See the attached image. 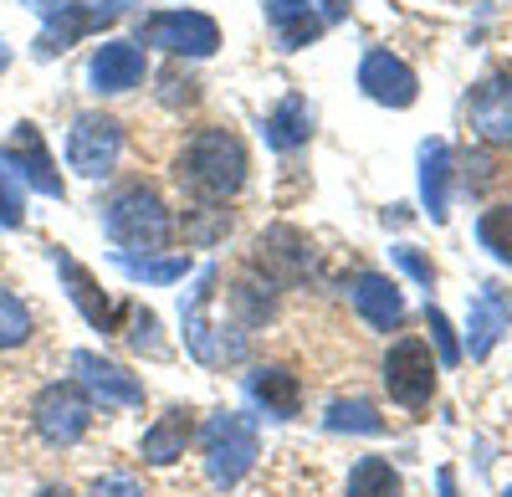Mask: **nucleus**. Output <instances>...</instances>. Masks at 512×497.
Segmentation results:
<instances>
[{
    "instance_id": "1",
    "label": "nucleus",
    "mask_w": 512,
    "mask_h": 497,
    "mask_svg": "<svg viewBox=\"0 0 512 497\" xmlns=\"http://www.w3.org/2000/svg\"><path fill=\"white\" fill-rule=\"evenodd\" d=\"M175 180L205 205L231 200L246 185V144L231 129H200L175 159Z\"/></svg>"
},
{
    "instance_id": "2",
    "label": "nucleus",
    "mask_w": 512,
    "mask_h": 497,
    "mask_svg": "<svg viewBox=\"0 0 512 497\" xmlns=\"http://www.w3.org/2000/svg\"><path fill=\"white\" fill-rule=\"evenodd\" d=\"M103 231L113 246H123L128 257L134 252H159V246L169 241V231H175V216H169V205L154 185H123L108 205H103Z\"/></svg>"
},
{
    "instance_id": "3",
    "label": "nucleus",
    "mask_w": 512,
    "mask_h": 497,
    "mask_svg": "<svg viewBox=\"0 0 512 497\" xmlns=\"http://www.w3.org/2000/svg\"><path fill=\"white\" fill-rule=\"evenodd\" d=\"M200 446H205V472L221 492L236 487L256 467V457H262L256 426H251V416H241V410H216L200 431Z\"/></svg>"
},
{
    "instance_id": "4",
    "label": "nucleus",
    "mask_w": 512,
    "mask_h": 497,
    "mask_svg": "<svg viewBox=\"0 0 512 497\" xmlns=\"http://www.w3.org/2000/svg\"><path fill=\"white\" fill-rule=\"evenodd\" d=\"M216 282H221V267H205V272L195 277V287H190V298L180 303L185 349H190L200 364H210V369L241 364V359H246V339H226V334H216V328H210V318H205L210 298H216Z\"/></svg>"
},
{
    "instance_id": "5",
    "label": "nucleus",
    "mask_w": 512,
    "mask_h": 497,
    "mask_svg": "<svg viewBox=\"0 0 512 497\" xmlns=\"http://www.w3.org/2000/svg\"><path fill=\"white\" fill-rule=\"evenodd\" d=\"M128 6H139V0H62L57 11H47V26H41V36H36V57H57V52L77 47L88 31H103V26L123 21Z\"/></svg>"
},
{
    "instance_id": "6",
    "label": "nucleus",
    "mask_w": 512,
    "mask_h": 497,
    "mask_svg": "<svg viewBox=\"0 0 512 497\" xmlns=\"http://www.w3.org/2000/svg\"><path fill=\"white\" fill-rule=\"evenodd\" d=\"M144 47H159L169 57H216L221 47V26L205 11H159L139 26Z\"/></svg>"
},
{
    "instance_id": "7",
    "label": "nucleus",
    "mask_w": 512,
    "mask_h": 497,
    "mask_svg": "<svg viewBox=\"0 0 512 497\" xmlns=\"http://www.w3.org/2000/svg\"><path fill=\"white\" fill-rule=\"evenodd\" d=\"M118 154H123V123L108 118V113H77L72 134H67L72 170L88 175V180H103V175H113Z\"/></svg>"
},
{
    "instance_id": "8",
    "label": "nucleus",
    "mask_w": 512,
    "mask_h": 497,
    "mask_svg": "<svg viewBox=\"0 0 512 497\" xmlns=\"http://www.w3.org/2000/svg\"><path fill=\"white\" fill-rule=\"evenodd\" d=\"M31 421H36L41 441L77 446L93 426V405H88V395H82V385H47L31 405Z\"/></svg>"
},
{
    "instance_id": "9",
    "label": "nucleus",
    "mask_w": 512,
    "mask_h": 497,
    "mask_svg": "<svg viewBox=\"0 0 512 497\" xmlns=\"http://www.w3.org/2000/svg\"><path fill=\"white\" fill-rule=\"evenodd\" d=\"M384 390H390V400H400L405 410L431 405V395H436V359H431V349H425L420 339L390 344V354H384Z\"/></svg>"
},
{
    "instance_id": "10",
    "label": "nucleus",
    "mask_w": 512,
    "mask_h": 497,
    "mask_svg": "<svg viewBox=\"0 0 512 497\" xmlns=\"http://www.w3.org/2000/svg\"><path fill=\"white\" fill-rule=\"evenodd\" d=\"M308 267H313V246L297 226H272L262 241H256V272L267 277V287L303 282Z\"/></svg>"
},
{
    "instance_id": "11",
    "label": "nucleus",
    "mask_w": 512,
    "mask_h": 497,
    "mask_svg": "<svg viewBox=\"0 0 512 497\" xmlns=\"http://www.w3.org/2000/svg\"><path fill=\"white\" fill-rule=\"evenodd\" d=\"M466 118H472V134L482 144L512 149V72H497V77L477 82L472 103H466Z\"/></svg>"
},
{
    "instance_id": "12",
    "label": "nucleus",
    "mask_w": 512,
    "mask_h": 497,
    "mask_svg": "<svg viewBox=\"0 0 512 497\" xmlns=\"http://www.w3.org/2000/svg\"><path fill=\"white\" fill-rule=\"evenodd\" d=\"M359 88H364L379 108H410L415 93H420V82H415L410 62H400L395 52L374 47V52H364V62H359Z\"/></svg>"
},
{
    "instance_id": "13",
    "label": "nucleus",
    "mask_w": 512,
    "mask_h": 497,
    "mask_svg": "<svg viewBox=\"0 0 512 497\" xmlns=\"http://www.w3.org/2000/svg\"><path fill=\"white\" fill-rule=\"evenodd\" d=\"M0 159H6V164H21L16 180H31L41 195H52V200L67 195V190H62V175H57V164H52V154H47V139L36 134V123H16V134L6 139Z\"/></svg>"
},
{
    "instance_id": "14",
    "label": "nucleus",
    "mask_w": 512,
    "mask_h": 497,
    "mask_svg": "<svg viewBox=\"0 0 512 497\" xmlns=\"http://www.w3.org/2000/svg\"><path fill=\"white\" fill-rule=\"evenodd\" d=\"M149 72L144 52L134 47V41H103V47L93 52L88 62V82L98 93H128V88H139Z\"/></svg>"
},
{
    "instance_id": "15",
    "label": "nucleus",
    "mask_w": 512,
    "mask_h": 497,
    "mask_svg": "<svg viewBox=\"0 0 512 497\" xmlns=\"http://www.w3.org/2000/svg\"><path fill=\"white\" fill-rule=\"evenodd\" d=\"M507 328H512V293H502L492 282L472 298V318H466V349H472V359H487Z\"/></svg>"
},
{
    "instance_id": "16",
    "label": "nucleus",
    "mask_w": 512,
    "mask_h": 497,
    "mask_svg": "<svg viewBox=\"0 0 512 497\" xmlns=\"http://www.w3.org/2000/svg\"><path fill=\"white\" fill-rule=\"evenodd\" d=\"M57 272H62V282H67V293H72V303H77V313L88 318L98 334H113L118 328V313H113V303L103 298V287H98V277L82 267L72 252H62L57 246Z\"/></svg>"
},
{
    "instance_id": "17",
    "label": "nucleus",
    "mask_w": 512,
    "mask_h": 497,
    "mask_svg": "<svg viewBox=\"0 0 512 497\" xmlns=\"http://www.w3.org/2000/svg\"><path fill=\"white\" fill-rule=\"evenodd\" d=\"M72 369L82 375V390H93L103 405H144V385L128 375V369H118V364H108L88 349L72 354Z\"/></svg>"
},
{
    "instance_id": "18",
    "label": "nucleus",
    "mask_w": 512,
    "mask_h": 497,
    "mask_svg": "<svg viewBox=\"0 0 512 497\" xmlns=\"http://www.w3.org/2000/svg\"><path fill=\"white\" fill-rule=\"evenodd\" d=\"M354 308L364 313L369 328H379V334H390V328L405 323V298L384 272H359L354 277Z\"/></svg>"
},
{
    "instance_id": "19",
    "label": "nucleus",
    "mask_w": 512,
    "mask_h": 497,
    "mask_svg": "<svg viewBox=\"0 0 512 497\" xmlns=\"http://www.w3.org/2000/svg\"><path fill=\"white\" fill-rule=\"evenodd\" d=\"M318 6H323V0H267V21H272V31H277V41L287 52L318 41V31L328 26V16Z\"/></svg>"
},
{
    "instance_id": "20",
    "label": "nucleus",
    "mask_w": 512,
    "mask_h": 497,
    "mask_svg": "<svg viewBox=\"0 0 512 497\" xmlns=\"http://www.w3.org/2000/svg\"><path fill=\"white\" fill-rule=\"evenodd\" d=\"M420 200L431 211V221L451 216V144L446 139L420 144Z\"/></svg>"
},
{
    "instance_id": "21",
    "label": "nucleus",
    "mask_w": 512,
    "mask_h": 497,
    "mask_svg": "<svg viewBox=\"0 0 512 497\" xmlns=\"http://www.w3.org/2000/svg\"><path fill=\"white\" fill-rule=\"evenodd\" d=\"M246 395L262 405L272 421H292L297 410H303V385H297L292 369H251Z\"/></svg>"
},
{
    "instance_id": "22",
    "label": "nucleus",
    "mask_w": 512,
    "mask_h": 497,
    "mask_svg": "<svg viewBox=\"0 0 512 497\" xmlns=\"http://www.w3.org/2000/svg\"><path fill=\"white\" fill-rule=\"evenodd\" d=\"M190 436H195V421H190V410L185 405H175V410H164V416L144 431V462H154V467H169V462H180L185 457V446H190Z\"/></svg>"
},
{
    "instance_id": "23",
    "label": "nucleus",
    "mask_w": 512,
    "mask_h": 497,
    "mask_svg": "<svg viewBox=\"0 0 512 497\" xmlns=\"http://www.w3.org/2000/svg\"><path fill=\"white\" fill-rule=\"evenodd\" d=\"M262 139H267L277 154H287V149H297V144H308V139H313V103L297 98V93H287V98L267 113Z\"/></svg>"
},
{
    "instance_id": "24",
    "label": "nucleus",
    "mask_w": 512,
    "mask_h": 497,
    "mask_svg": "<svg viewBox=\"0 0 512 497\" xmlns=\"http://www.w3.org/2000/svg\"><path fill=\"white\" fill-rule=\"evenodd\" d=\"M118 267L134 277V282L169 287V282H185V272H190V252H169V257H128V252H118Z\"/></svg>"
},
{
    "instance_id": "25",
    "label": "nucleus",
    "mask_w": 512,
    "mask_h": 497,
    "mask_svg": "<svg viewBox=\"0 0 512 497\" xmlns=\"http://www.w3.org/2000/svg\"><path fill=\"white\" fill-rule=\"evenodd\" d=\"M349 497H400V472L384 457H359L349 472Z\"/></svg>"
},
{
    "instance_id": "26",
    "label": "nucleus",
    "mask_w": 512,
    "mask_h": 497,
    "mask_svg": "<svg viewBox=\"0 0 512 497\" xmlns=\"http://www.w3.org/2000/svg\"><path fill=\"white\" fill-rule=\"evenodd\" d=\"M323 426H328V431H364V436H379V431H384L379 410L364 405V400H333Z\"/></svg>"
},
{
    "instance_id": "27",
    "label": "nucleus",
    "mask_w": 512,
    "mask_h": 497,
    "mask_svg": "<svg viewBox=\"0 0 512 497\" xmlns=\"http://www.w3.org/2000/svg\"><path fill=\"white\" fill-rule=\"evenodd\" d=\"M477 241L487 246L497 262L512 267V205H492V211L477 221Z\"/></svg>"
},
{
    "instance_id": "28",
    "label": "nucleus",
    "mask_w": 512,
    "mask_h": 497,
    "mask_svg": "<svg viewBox=\"0 0 512 497\" xmlns=\"http://www.w3.org/2000/svg\"><path fill=\"white\" fill-rule=\"evenodd\" d=\"M26 339H31V313H26V303L11 293V287H0V354L21 349Z\"/></svg>"
},
{
    "instance_id": "29",
    "label": "nucleus",
    "mask_w": 512,
    "mask_h": 497,
    "mask_svg": "<svg viewBox=\"0 0 512 497\" xmlns=\"http://www.w3.org/2000/svg\"><path fill=\"white\" fill-rule=\"evenodd\" d=\"M26 221V190L11 175V164L0 159V226H21Z\"/></svg>"
},
{
    "instance_id": "30",
    "label": "nucleus",
    "mask_w": 512,
    "mask_h": 497,
    "mask_svg": "<svg viewBox=\"0 0 512 497\" xmlns=\"http://www.w3.org/2000/svg\"><path fill=\"white\" fill-rule=\"evenodd\" d=\"M236 308L246 313V323H262V318L272 313V287H262V282H241V287H236Z\"/></svg>"
},
{
    "instance_id": "31",
    "label": "nucleus",
    "mask_w": 512,
    "mask_h": 497,
    "mask_svg": "<svg viewBox=\"0 0 512 497\" xmlns=\"http://www.w3.org/2000/svg\"><path fill=\"white\" fill-rule=\"evenodd\" d=\"M425 328H431V339H436L441 359H446V364H461V344H456V334H451V323H446L441 308H425Z\"/></svg>"
},
{
    "instance_id": "32",
    "label": "nucleus",
    "mask_w": 512,
    "mask_h": 497,
    "mask_svg": "<svg viewBox=\"0 0 512 497\" xmlns=\"http://www.w3.org/2000/svg\"><path fill=\"white\" fill-rule=\"evenodd\" d=\"M195 98H200V82H195V77L164 72V103H169V108H190Z\"/></svg>"
},
{
    "instance_id": "33",
    "label": "nucleus",
    "mask_w": 512,
    "mask_h": 497,
    "mask_svg": "<svg viewBox=\"0 0 512 497\" xmlns=\"http://www.w3.org/2000/svg\"><path fill=\"white\" fill-rule=\"evenodd\" d=\"M395 262H400V267H405V272H410L420 287H436V267L425 262V257L415 252V246H395Z\"/></svg>"
},
{
    "instance_id": "34",
    "label": "nucleus",
    "mask_w": 512,
    "mask_h": 497,
    "mask_svg": "<svg viewBox=\"0 0 512 497\" xmlns=\"http://www.w3.org/2000/svg\"><path fill=\"white\" fill-rule=\"evenodd\" d=\"M154 334H159L154 313H149V308H144V313H134V349H139V354H164V344H159Z\"/></svg>"
},
{
    "instance_id": "35",
    "label": "nucleus",
    "mask_w": 512,
    "mask_h": 497,
    "mask_svg": "<svg viewBox=\"0 0 512 497\" xmlns=\"http://www.w3.org/2000/svg\"><path fill=\"white\" fill-rule=\"evenodd\" d=\"M88 497H144V487L134 477H103V482H93Z\"/></svg>"
},
{
    "instance_id": "36",
    "label": "nucleus",
    "mask_w": 512,
    "mask_h": 497,
    "mask_svg": "<svg viewBox=\"0 0 512 497\" xmlns=\"http://www.w3.org/2000/svg\"><path fill=\"white\" fill-rule=\"evenodd\" d=\"M26 6H36L41 16H47V11H57V6H62V0H26Z\"/></svg>"
},
{
    "instance_id": "37",
    "label": "nucleus",
    "mask_w": 512,
    "mask_h": 497,
    "mask_svg": "<svg viewBox=\"0 0 512 497\" xmlns=\"http://www.w3.org/2000/svg\"><path fill=\"white\" fill-rule=\"evenodd\" d=\"M441 497H456V477L451 472H441Z\"/></svg>"
},
{
    "instance_id": "38",
    "label": "nucleus",
    "mask_w": 512,
    "mask_h": 497,
    "mask_svg": "<svg viewBox=\"0 0 512 497\" xmlns=\"http://www.w3.org/2000/svg\"><path fill=\"white\" fill-rule=\"evenodd\" d=\"M36 497H67V492H62V487H41Z\"/></svg>"
},
{
    "instance_id": "39",
    "label": "nucleus",
    "mask_w": 512,
    "mask_h": 497,
    "mask_svg": "<svg viewBox=\"0 0 512 497\" xmlns=\"http://www.w3.org/2000/svg\"><path fill=\"white\" fill-rule=\"evenodd\" d=\"M6 62H11V52H6V41H0V72H6Z\"/></svg>"
},
{
    "instance_id": "40",
    "label": "nucleus",
    "mask_w": 512,
    "mask_h": 497,
    "mask_svg": "<svg viewBox=\"0 0 512 497\" xmlns=\"http://www.w3.org/2000/svg\"><path fill=\"white\" fill-rule=\"evenodd\" d=\"M502 497H512V487H507V492H502Z\"/></svg>"
},
{
    "instance_id": "41",
    "label": "nucleus",
    "mask_w": 512,
    "mask_h": 497,
    "mask_svg": "<svg viewBox=\"0 0 512 497\" xmlns=\"http://www.w3.org/2000/svg\"><path fill=\"white\" fill-rule=\"evenodd\" d=\"M338 6H344V0H338Z\"/></svg>"
}]
</instances>
